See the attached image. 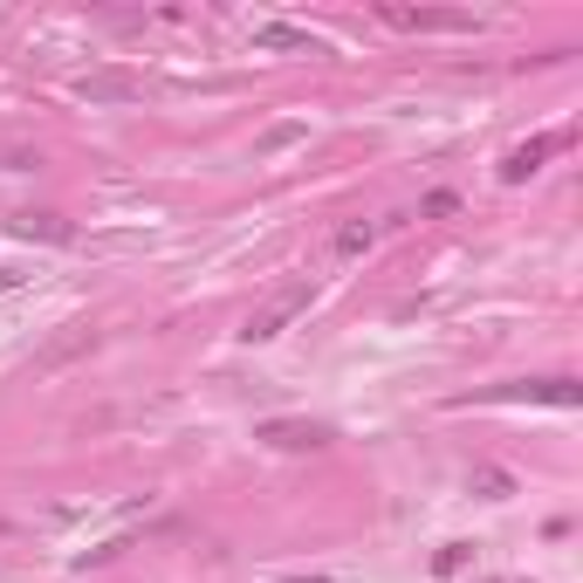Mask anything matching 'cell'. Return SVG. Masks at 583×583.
<instances>
[{"label":"cell","mask_w":583,"mask_h":583,"mask_svg":"<svg viewBox=\"0 0 583 583\" xmlns=\"http://www.w3.org/2000/svg\"><path fill=\"white\" fill-rule=\"evenodd\" d=\"M310 295H316L310 282H282V289H275V295L261 302L255 316L241 323V337H247V343H268V337H282V329H289V323H295L302 310H310Z\"/></svg>","instance_id":"cell-1"},{"label":"cell","mask_w":583,"mask_h":583,"mask_svg":"<svg viewBox=\"0 0 583 583\" xmlns=\"http://www.w3.org/2000/svg\"><path fill=\"white\" fill-rule=\"evenodd\" d=\"M563 405V412H576L583 405V385L576 377H522V385H501V392H480V405Z\"/></svg>","instance_id":"cell-2"},{"label":"cell","mask_w":583,"mask_h":583,"mask_svg":"<svg viewBox=\"0 0 583 583\" xmlns=\"http://www.w3.org/2000/svg\"><path fill=\"white\" fill-rule=\"evenodd\" d=\"M255 440L282 446V453H310V446H329V425H316V419H261Z\"/></svg>","instance_id":"cell-3"},{"label":"cell","mask_w":583,"mask_h":583,"mask_svg":"<svg viewBox=\"0 0 583 583\" xmlns=\"http://www.w3.org/2000/svg\"><path fill=\"white\" fill-rule=\"evenodd\" d=\"M255 48H268V56H323V42L302 35V28H289V21H261V28H255Z\"/></svg>","instance_id":"cell-4"},{"label":"cell","mask_w":583,"mask_h":583,"mask_svg":"<svg viewBox=\"0 0 583 583\" xmlns=\"http://www.w3.org/2000/svg\"><path fill=\"white\" fill-rule=\"evenodd\" d=\"M8 234H14V241H48V247H69V241H75V226H69V220H56V213H14V220H8Z\"/></svg>","instance_id":"cell-5"},{"label":"cell","mask_w":583,"mask_h":583,"mask_svg":"<svg viewBox=\"0 0 583 583\" xmlns=\"http://www.w3.org/2000/svg\"><path fill=\"white\" fill-rule=\"evenodd\" d=\"M549 151H556V138H528V144H515L509 159H501V186H522V179H536Z\"/></svg>","instance_id":"cell-6"},{"label":"cell","mask_w":583,"mask_h":583,"mask_svg":"<svg viewBox=\"0 0 583 583\" xmlns=\"http://www.w3.org/2000/svg\"><path fill=\"white\" fill-rule=\"evenodd\" d=\"M75 96H83V104H131L138 83L131 75H75Z\"/></svg>","instance_id":"cell-7"},{"label":"cell","mask_w":583,"mask_h":583,"mask_svg":"<svg viewBox=\"0 0 583 583\" xmlns=\"http://www.w3.org/2000/svg\"><path fill=\"white\" fill-rule=\"evenodd\" d=\"M392 28H467V14H412V8H385Z\"/></svg>","instance_id":"cell-8"},{"label":"cell","mask_w":583,"mask_h":583,"mask_svg":"<svg viewBox=\"0 0 583 583\" xmlns=\"http://www.w3.org/2000/svg\"><path fill=\"white\" fill-rule=\"evenodd\" d=\"M371 234H377L371 220H343V226H337V241H329V247H337V255L350 261V255H364V247H371Z\"/></svg>","instance_id":"cell-9"},{"label":"cell","mask_w":583,"mask_h":583,"mask_svg":"<svg viewBox=\"0 0 583 583\" xmlns=\"http://www.w3.org/2000/svg\"><path fill=\"white\" fill-rule=\"evenodd\" d=\"M467 488H474L480 501H509V494H515V480L501 474V467H474V480H467Z\"/></svg>","instance_id":"cell-10"},{"label":"cell","mask_w":583,"mask_h":583,"mask_svg":"<svg viewBox=\"0 0 583 583\" xmlns=\"http://www.w3.org/2000/svg\"><path fill=\"white\" fill-rule=\"evenodd\" d=\"M467 556H474L467 543H446V549L433 556V570H440V576H460V570H467Z\"/></svg>","instance_id":"cell-11"},{"label":"cell","mask_w":583,"mask_h":583,"mask_svg":"<svg viewBox=\"0 0 583 583\" xmlns=\"http://www.w3.org/2000/svg\"><path fill=\"white\" fill-rule=\"evenodd\" d=\"M425 213H433V220H453V213H460V199H453V193H433V199H425Z\"/></svg>","instance_id":"cell-12"},{"label":"cell","mask_w":583,"mask_h":583,"mask_svg":"<svg viewBox=\"0 0 583 583\" xmlns=\"http://www.w3.org/2000/svg\"><path fill=\"white\" fill-rule=\"evenodd\" d=\"M8 289H21V268H0V295H8Z\"/></svg>","instance_id":"cell-13"},{"label":"cell","mask_w":583,"mask_h":583,"mask_svg":"<svg viewBox=\"0 0 583 583\" xmlns=\"http://www.w3.org/2000/svg\"><path fill=\"white\" fill-rule=\"evenodd\" d=\"M289 583H329V576H289Z\"/></svg>","instance_id":"cell-14"}]
</instances>
